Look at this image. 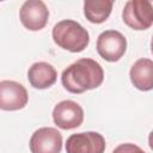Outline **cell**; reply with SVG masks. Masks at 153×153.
Segmentation results:
<instances>
[{
	"mask_svg": "<svg viewBox=\"0 0 153 153\" xmlns=\"http://www.w3.org/2000/svg\"><path fill=\"white\" fill-rule=\"evenodd\" d=\"M104 80L102 66L92 59H79L69 65L61 75L63 87L71 93H82L87 90L97 88Z\"/></svg>",
	"mask_w": 153,
	"mask_h": 153,
	"instance_id": "6da1fadb",
	"label": "cell"
},
{
	"mask_svg": "<svg viewBox=\"0 0 153 153\" xmlns=\"http://www.w3.org/2000/svg\"><path fill=\"white\" fill-rule=\"evenodd\" d=\"M53 39L55 44L65 50L80 53L88 45L90 35L78 22L65 19L55 24L53 27Z\"/></svg>",
	"mask_w": 153,
	"mask_h": 153,
	"instance_id": "7a4b0ae2",
	"label": "cell"
},
{
	"mask_svg": "<svg viewBox=\"0 0 153 153\" xmlns=\"http://www.w3.org/2000/svg\"><path fill=\"white\" fill-rule=\"evenodd\" d=\"M122 18L134 30H146L153 25V0H130L126 4Z\"/></svg>",
	"mask_w": 153,
	"mask_h": 153,
	"instance_id": "3957f363",
	"label": "cell"
},
{
	"mask_svg": "<svg viewBox=\"0 0 153 153\" xmlns=\"http://www.w3.org/2000/svg\"><path fill=\"white\" fill-rule=\"evenodd\" d=\"M127 50L126 37L116 30L103 31L97 38V51L102 59L109 62L118 61Z\"/></svg>",
	"mask_w": 153,
	"mask_h": 153,
	"instance_id": "277c9868",
	"label": "cell"
},
{
	"mask_svg": "<svg viewBox=\"0 0 153 153\" xmlns=\"http://www.w3.org/2000/svg\"><path fill=\"white\" fill-rule=\"evenodd\" d=\"M105 140L97 131L72 134L66 141L67 153H104Z\"/></svg>",
	"mask_w": 153,
	"mask_h": 153,
	"instance_id": "5b68a950",
	"label": "cell"
},
{
	"mask_svg": "<svg viewBox=\"0 0 153 153\" xmlns=\"http://www.w3.org/2000/svg\"><path fill=\"white\" fill-rule=\"evenodd\" d=\"M53 120L61 129H74L81 126L84 121V110L76 102L62 100L55 105L53 110Z\"/></svg>",
	"mask_w": 153,
	"mask_h": 153,
	"instance_id": "8992f818",
	"label": "cell"
},
{
	"mask_svg": "<svg viewBox=\"0 0 153 153\" xmlns=\"http://www.w3.org/2000/svg\"><path fill=\"white\" fill-rule=\"evenodd\" d=\"M19 18L22 24L27 30L38 31L47 25L49 18V11L43 1L27 0L20 7Z\"/></svg>",
	"mask_w": 153,
	"mask_h": 153,
	"instance_id": "52a82bcc",
	"label": "cell"
},
{
	"mask_svg": "<svg viewBox=\"0 0 153 153\" xmlns=\"http://www.w3.org/2000/svg\"><path fill=\"white\" fill-rule=\"evenodd\" d=\"M62 148L61 133L51 127L37 129L30 139L31 153H60Z\"/></svg>",
	"mask_w": 153,
	"mask_h": 153,
	"instance_id": "ba28073f",
	"label": "cell"
},
{
	"mask_svg": "<svg viewBox=\"0 0 153 153\" xmlns=\"http://www.w3.org/2000/svg\"><path fill=\"white\" fill-rule=\"evenodd\" d=\"M26 88L13 80H2L0 82V108L1 110L14 111L23 109L27 104Z\"/></svg>",
	"mask_w": 153,
	"mask_h": 153,
	"instance_id": "9c48e42d",
	"label": "cell"
},
{
	"mask_svg": "<svg viewBox=\"0 0 153 153\" xmlns=\"http://www.w3.org/2000/svg\"><path fill=\"white\" fill-rule=\"evenodd\" d=\"M57 73L48 62H36L27 71V79L32 87L44 90L53 86L56 81Z\"/></svg>",
	"mask_w": 153,
	"mask_h": 153,
	"instance_id": "30bf717a",
	"label": "cell"
},
{
	"mask_svg": "<svg viewBox=\"0 0 153 153\" xmlns=\"http://www.w3.org/2000/svg\"><path fill=\"white\" fill-rule=\"evenodd\" d=\"M129 76L137 90H153V61L149 59H139L131 66Z\"/></svg>",
	"mask_w": 153,
	"mask_h": 153,
	"instance_id": "8fae6325",
	"label": "cell"
},
{
	"mask_svg": "<svg viewBox=\"0 0 153 153\" xmlns=\"http://www.w3.org/2000/svg\"><path fill=\"white\" fill-rule=\"evenodd\" d=\"M112 10L110 0H87L84 2V14L86 19L93 24L104 23Z\"/></svg>",
	"mask_w": 153,
	"mask_h": 153,
	"instance_id": "7c38bea8",
	"label": "cell"
},
{
	"mask_svg": "<svg viewBox=\"0 0 153 153\" xmlns=\"http://www.w3.org/2000/svg\"><path fill=\"white\" fill-rule=\"evenodd\" d=\"M112 153H146V152L134 143H122L117 146L112 151Z\"/></svg>",
	"mask_w": 153,
	"mask_h": 153,
	"instance_id": "4fadbf2b",
	"label": "cell"
},
{
	"mask_svg": "<svg viewBox=\"0 0 153 153\" xmlns=\"http://www.w3.org/2000/svg\"><path fill=\"white\" fill-rule=\"evenodd\" d=\"M148 145H149L151 149L153 151V130L149 133V136H148Z\"/></svg>",
	"mask_w": 153,
	"mask_h": 153,
	"instance_id": "5bb4252c",
	"label": "cell"
},
{
	"mask_svg": "<svg viewBox=\"0 0 153 153\" xmlns=\"http://www.w3.org/2000/svg\"><path fill=\"white\" fill-rule=\"evenodd\" d=\"M151 50H152V54H153V37L151 39Z\"/></svg>",
	"mask_w": 153,
	"mask_h": 153,
	"instance_id": "9a60e30c",
	"label": "cell"
}]
</instances>
